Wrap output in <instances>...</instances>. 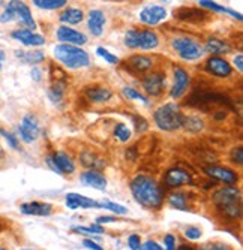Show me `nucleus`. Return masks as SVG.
Listing matches in <instances>:
<instances>
[{
    "instance_id": "nucleus-1",
    "label": "nucleus",
    "mask_w": 243,
    "mask_h": 250,
    "mask_svg": "<svg viewBox=\"0 0 243 250\" xmlns=\"http://www.w3.org/2000/svg\"><path fill=\"white\" fill-rule=\"evenodd\" d=\"M131 192L146 210H159L164 204V188L150 175H137L131 181Z\"/></svg>"
},
{
    "instance_id": "nucleus-2",
    "label": "nucleus",
    "mask_w": 243,
    "mask_h": 250,
    "mask_svg": "<svg viewBox=\"0 0 243 250\" xmlns=\"http://www.w3.org/2000/svg\"><path fill=\"white\" fill-rule=\"evenodd\" d=\"M53 56L68 69H83L90 64V57L83 48L74 45L59 43L53 50Z\"/></svg>"
},
{
    "instance_id": "nucleus-3",
    "label": "nucleus",
    "mask_w": 243,
    "mask_h": 250,
    "mask_svg": "<svg viewBox=\"0 0 243 250\" xmlns=\"http://www.w3.org/2000/svg\"><path fill=\"white\" fill-rule=\"evenodd\" d=\"M185 116L177 104H165L159 106L153 114L155 125H156L161 130L165 132H174L183 126Z\"/></svg>"
},
{
    "instance_id": "nucleus-4",
    "label": "nucleus",
    "mask_w": 243,
    "mask_h": 250,
    "mask_svg": "<svg viewBox=\"0 0 243 250\" xmlns=\"http://www.w3.org/2000/svg\"><path fill=\"white\" fill-rule=\"evenodd\" d=\"M125 45L131 50L150 51L159 45V38L153 30H149V29H144V30L129 29L125 33Z\"/></svg>"
},
{
    "instance_id": "nucleus-5",
    "label": "nucleus",
    "mask_w": 243,
    "mask_h": 250,
    "mask_svg": "<svg viewBox=\"0 0 243 250\" xmlns=\"http://www.w3.org/2000/svg\"><path fill=\"white\" fill-rule=\"evenodd\" d=\"M171 47L182 60H186V62L198 60L204 54V50L200 43L191 38H185V36L174 38L171 41Z\"/></svg>"
},
{
    "instance_id": "nucleus-6",
    "label": "nucleus",
    "mask_w": 243,
    "mask_h": 250,
    "mask_svg": "<svg viewBox=\"0 0 243 250\" xmlns=\"http://www.w3.org/2000/svg\"><path fill=\"white\" fill-rule=\"evenodd\" d=\"M192 106H197L200 109L209 111L212 106L216 105H230V98H227L225 95L221 93H215V92H195L192 93V96L189 98V101L186 102Z\"/></svg>"
},
{
    "instance_id": "nucleus-7",
    "label": "nucleus",
    "mask_w": 243,
    "mask_h": 250,
    "mask_svg": "<svg viewBox=\"0 0 243 250\" xmlns=\"http://www.w3.org/2000/svg\"><path fill=\"white\" fill-rule=\"evenodd\" d=\"M17 130H18V138L23 143H26V144L35 143L41 135V126H39L38 117L35 114H32V112H29V114H26L23 119H21Z\"/></svg>"
},
{
    "instance_id": "nucleus-8",
    "label": "nucleus",
    "mask_w": 243,
    "mask_h": 250,
    "mask_svg": "<svg viewBox=\"0 0 243 250\" xmlns=\"http://www.w3.org/2000/svg\"><path fill=\"white\" fill-rule=\"evenodd\" d=\"M240 199H242L240 190L237 186H222V188H218L212 193V202H213L216 211L231 206V204L240 202Z\"/></svg>"
},
{
    "instance_id": "nucleus-9",
    "label": "nucleus",
    "mask_w": 243,
    "mask_h": 250,
    "mask_svg": "<svg viewBox=\"0 0 243 250\" xmlns=\"http://www.w3.org/2000/svg\"><path fill=\"white\" fill-rule=\"evenodd\" d=\"M8 5L12 8V11L15 14V20L23 26V29L33 32L38 27L29 5H26L24 2H20V0H11V2H8Z\"/></svg>"
},
{
    "instance_id": "nucleus-10",
    "label": "nucleus",
    "mask_w": 243,
    "mask_h": 250,
    "mask_svg": "<svg viewBox=\"0 0 243 250\" xmlns=\"http://www.w3.org/2000/svg\"><path fill=\"white\" fill-rule=\"evenodd\" d=\"M204 69L207 74L216 78H228L233 74V66L224 57L219 56H210L204 63Z\"/></svg>"
},
{
    "instance_id": "nucleus-11",
    "label": "nucleus",
    "mask_w": 243,
    "mask_h": 250,
    "mask_svg": "<svg viewBox=\"0 0 243 250\" xmlns=\"http://www.w3.org/2000/svg\"><path fill=\"white\" fill-rule=\"evenodd\" d=\"M141 84H143L144 92L149 96L156 98L164 92V88H165V74L164 72H150L143 77Z\"/></svg>"
},
{
    "instance_id": "nucleus-12",
    "label": "nucleus",
    "mask_w": 243,
    "mask_h": 250,
    "mask_svg": "<svg viewBox=\"0 0 243 250\" xmlns=\"http://www.w3.org/2000/svg\"><path fill=\"white\" fill-rule=\"evenodd\" d=\"M164 185L170 189H177L182 186H191L194 185V180L189 172L180 168H170L165 172L164 177Z\"/></svg>"
},
{
    "instance_id": "nucleus-13",
    "label": "nucleus",
    "mask_w": 243,
    "mask_h": 250,
    "mask_svg": "<svg viewBox=\"0 0 243 250\" xmlns=\"http://www.w3.org/2000/svg\"><path fill=\"white\" fill-rule=\"evenodd\" d=\"M204 172H206V175L212 177L216 181H221V183H224L225 186H236L239 181L237 172H234L233 169H230L227 167H216V165L206 167Z\"/></svg>"
},
{
    "instance_id": "nucleus-14",
    "label": "nucleus",
    "mask_w": 243,
    "mask_h": 250,
    "mask_svg": "<svg viewBox=\"0 0 243 250\" xmlns=\"http://www.w3.org/2000/svg\"><path fill=\"white\" fill-rule=\"evenodd\" d=\"M189 84H191V77H189L188 71L180 66L174 67V84L170 92V96L173 99H180L188 92Z\"/></svg>"
},
{
    "instance_id": "nucleus-15",
    "label": "nucleus",
    "mask_w": 243,
    "mask_h": 250,
    "mask_svg": "<svg viewBox=\"0 0 243 250\" xmlns=\"http://www.w3.org/2000/svg\"><path fill=\"white\" fill-rule=\"evenodd\" d=\"M11 38L18 41L21 45H24V47H29V48L42 47V45H45V38H44L42 35H39V33L27 30V29H15V30H12Z\"/></svg>"
},
{
    "instance_id": "nucleus-16",
    "label": "nucleus",
    "mask_w": 243,
    "mask_h": 250,
    "mask_svg": "<svg viewBox=\"0 0 243 250\" xmlns=\"http://www.w3.org/2000/svg\"><path fill=\"white\" fill-rule=\"evenodd\" d=\"M57 39L60 41V43L65 45H74V47H81V45L87 43V36L75 29L66 27V26H60L57 29Z\"/></svg>"
},
{
    "instance_id": "nucleus-17",
    "label": "nucleus",
    "mask_w": 243,
    "mask_h": 250,
    "mask_svg": "<svg viewBox=\"0 0 243 250\" xmlns=\"http://www.w3.org/2000/svg\"><path fill=\"white\" fill-rule=\"evenodd\" d=\"M165 18H167V9L164 6H159V5L146 6L140 12V21L147 26H156Z\"/></svg>"
},
{
    "instance_id": "nucleus-18",
    "label": "nucleus",
    "mask_w": 243,
    "mask_h": 250,
    "mask_svg": "<svg viewBox=\"0 0 243 250\" xmlns=\"http://www.w3.org/2000/svg\"><path fill=\"white\" fill-rule=\"evenodd\" d=\"M65 204L66 207H68L69 210H86V208H99V204L98 201L92 199V198H87V196H83L80 193H68L65 198Z\"/></svg>"
},
{
    "instance_id": "nucleus-19",
    "label": "nucleus",
    "mask_w": 243,
    "mask_h": 250,
    "mask_svg": "<svg viewBox=\"0 0 243 250\" xmlns=\"http://www.w3.org/2000/svg\"><path fill=\"white\" fill-rule=\"evenodd\" d=\"M20 211L26 216H41L45 217L53 213V206L48 202H39V201H32V202H24L20 206Z\"/></svg>"
},
{
    "instance_id": "nucleus-20",
    "label": "nucleus",
    "mask_w": 243,
    "mask_h": 250,
    "mask_svg": "<svg viewBox=\"0 0 243 250\" xmlns=\"http://www.w3.org/2000/svg\"><path fill=\"white\" fill-rule=\"evenodd\" d=\"M126 69H129L131 72L134 74H146L149 71H152L153 67V60L147 56H143V54H135L129 57L126 62Z\"/></svg>"
},
{
    "instance_id": "nucleus-21",
    "label": "nucleus",
    "mask_w": 243,
    "mask_h": 250,
    "mask_svg": "<svg viewBox=\"0 0 243 250\" xmlns=\"http://www.w3.org/2000/svg\"><path fill=\"white\" fill-rule=\"evenodd\" d=\"M174 18H177L180 21H188V22H201L207 20V12L200 8L182 6L174 11Z\"/></svg>"
},
{
    "instance_id": "nucleus-22",
    "label": "nucleus",
    "mask_w": 243,
    "mask_h": 250,
    "mask_svg": "<svg viewBox=\"0 0 243 250\" xmlns=\"http://www.w3.org/2000/svg\"><path fill=\"white\" fill-rule=\"evenodd\" d=\"M80 181L84 186L93 188L96 190H105L107 188V178L95 169H87L80 175Z\"/></svg>"
},
{
    "instance_id": "nucleus-23",
    "label": "nucleus",
    "mask_w": 243,
    "mask_h": 250,
    "mask_svg": "<svg viewBox=\"0 0 243 250\" xmlns=\"http://www.w3.org/2000/svg\"><path fill=\"white\" fill-rule=\"evenodd\" d=\"M86 98L92 104H104L113 98V92L105 85H92L84 90Z\"/></svg>"
},
{
    "instance_id": "nucleus-24",
    "label": "nucleus",
    "mask_w": 243,
    "mask_h": 250,
    "mask_svg": "<svg viewBox=\"0 0 243 250\" xmlns=\"http://www.w3.org/2000/svg\"><path fill=\"white\" fill-rule=\"evenodd\" d=\"M105 26V15L101 9H92L87 17V27L92 36H101L104 33Z\"/></svg>"
},
{
    "instance_id": "nucleus-25",
    "label": "nucleus",
    "mask_w": 243,
    "mask_h": 250,
    "mask_svg": "<svg viewBox=\"0 0 243 250\" xmlns=\"http://www.w3.org/2000/svg\"><path fill=\"white\" fill-rule=\"evenodd\" d=\"M204 51H207L209 54L212 56H219L221 54H228L231 51V47H230V43L227 41H222V39H219V38H209L206 45H204Z\"/></svg>"
},
{
    "instance_id": "nucleus-26",
    "label": "nucleus",
    "mask_w": 243,
    "mask_h": 250,
    "mask_svg": "<svg viewBox=\"0 0 243 250\" xmlns=\"http://www.w3.org/2000/svg\"><path fill=\"white\" fill-rule=\"evenodd\" d=\"M51 156H53V161L56 162V165H57V168L60 169L62 174H72V172H75V164H74L72 157L68 153L56 151Z\"/></svg>"
},
{
    "instance_id": "nucleus-27",
    "label": "nucleus",
    "mask_w": 243,
    "mask_h": 250,
    "mask_svg": "<svg viewBox=\"0 0 243 250\" xmlns=\"http://www.w3.org/2000/svg\"><path fill=\"white\" fill-rule=\"evenodd\" d=\"M14 56L26 64H39L45 60V54L41 50H30V51H24V50H15Z\"/></svg>"
},
{
    "instance_id": "nucleus-28",
    "label": "nucleus",
    "mask_w": 243,
    "mask_h": 250,
    "mask_svg": "<svg viewBox=\"0 0 243 250\" xmlns=\"http://www.w3.org/2000/svg\"><path fill=\"white\" fill-rule=\"evenodd\" d=\"M59 20L66 27L75 26V24H80V22L84 20V12L78 8H68L59 15Z\"/></svg>"
},
{
    "instance_id": "nucleus-29",
    "label": "nucleus",
    "mask_w": 243,
    "mask_h": 250,
    "mask_svg": "<svg viewBox=\"0 0 243 250\" xmlns=\"http://www.w3.org/2000/svg\"><path fill=\"white\" fill-rule=\"evenodd\" d=\"M167 201L170 204V207H173L176 210H182V211L189 210V198H188V193H185V192H180V190L171 192L167 196Z\"/></svg>"
},
{
    "instance_id": "nucleus-30",
    "label": "nucleus",
    "mask_w": 243,
    "mask_h": 250,
    "mask_svg": "<svg viewBox=\"0 0 243 250\" xmlns=\"http://www.w3.org/2000/svg\"><path fill=\"white\" fill-rule=\"evenodd\" d=\"M218 214H219L221 219L225 220V222H236L242 216V204L240 202L231 204V206H228V207L218 210Z\"/></svg>"
},
{
    "instance_id": "nucleus-31",
    "label": "nucleus",
    "mask_w": 243,
    "mask_h": 250,
    "mask_svg": "<svg viewBox=\"0 0 243 250\" xmlns=\"http://www.w3.org/2000/svg\"><path fill=\"white\" fill-rule=\"evenodd\" d=\"M80 161H81V165L86 167V168H90V169H95V171H99V168L105 167V162H102L101 159L90 153V151H84L81 156H80Z\"/></svg>"
},
{
    "instance_id": "nucleus-32",
    "label": "nucleus",
    "mask_w": 243,
    "mask_h": 250,
    "mask_svg": "<svg viewBox=\"0 0 243 250\" xmlns=\"http://www.w3.org/2000/svg\"><path fill=\"white\" fill-rule=\"evenodd\" d=\"M65 88L66 83L65 81H54L51 87L48 88V98L53 104H60L63 96H65Z\"/></svg>"
},
{
    "instance_id": "nucleus-33",
    "label": "nucleus",
    "mask_w": 243,
    "mask_h": 250,
    "mask_svg": "<svg viewBox=\"0 0 243 250\" xmlns=\"http://www.w3.org/2000/svg\"><path fill=\"white\" fill-rule=\"evenodd\" d=\"M32 3L36 8H39V9H47V11L60 9L65 5H68V2H66V0H33Z\"/></svg>"
},
{
    "instance_id": "nucleus-34",
    "label": "nucleus",
    "mask_w": 243,
    "mask_h": 250,
    "mask_svg": "<svg viewBox=\"0 0 243 250\" xmlns=\"http://www.w3.org/2000/svg\"><path fill=\"white\" fill-rule=\"evenodd\" d=\"M72 232L80 234V235H89L93 240L95 235H99V234L104 232V228H102L101 225H96V223L92 225V226H74Z\"/></svg>"
},
{
    "instance_id": "nucleus-35",
    "label": "nucleus",
    "mask_w": 243,
    "mask_h": 250,
    "mask_svg": "<svg viewBox=\"0 0 243 250\" xmlns=\"http://www.w3.org/2000/svg\"><path fill=\"white\" fill-rule=\"evenodd\" d=\"M113 133H114V136L116 138L120 141V143H128L129 140H131V130H129V127L125 125V123H117L116 126H114V130H113Z\"/></svg>"
},
{
    "instance_id": "nucleus-36",
    "label": "nucleus",
    "mask_w": 243,
    "mask_h": 250,
    "mask_svg": "<svg viewBox=\"0 0 243 250\" xmlns=\"http://www.w3.org/2000/svg\"><path fill=\"white\" fill-rule=\"evenodd\" d=\"M99 204V208H107L110 211H113L116 214H126L128 213V208H125L120 204H116V202H111L108 199H102V201H98Z\"/></svg>"
},
{
    "instance_id": "nucleus-37",
    "label": "nucleus",
    "mask_w": 243,
    "mask_h": 250,
    "mask_svg": "<svg viewBox=\"0 0 243 250\" xmlns=\"http://www.w3.org/2000/svg\"><path fill=\"white\" fill-rule=\"evenodd\" d=\"M0 136L6 141L8 147L12 148V150H20V140L18 136H15L12 132H8L6 129H2L0 127Z\"/></svg>"
},
{
    "instance_id": "nucleus-38",
    "label": "nucleus",
    "mask_w": 243,
    "mask_h": 250,
    "mask_svg": "<svg viewBox=\"0 0 243 250\" xmlns=\"http://www.w3.org/2000/svg\"><path fill=\"white\" fill-rule=\"evenodd\" d=\"M122 93H123V96H125L128 101H140V102H143V104H149L147 98H146L144 95H141L140 92H137L135 88H132V87H123Z\"/></svg>"
},
{
    "instance_id": "nucleus-39",
    "label": "nucleus",
    "mask_w": 243,
    "mask_h": 250,
    "mask_svg": "<svg viewBox=\"0 0 243 250\" xmlns=\"http://www.w3.org/2000/svg\"><path fill=\"white\" fill-rule=\"evenodd\" d=\"M182 127H186L191 132H200L204 127V123H203V120H200L198 117H185Z\"/></svg>"
},
{
    "instance_id": "nucleus-40",
    "label": "nucleus",
    "mask_w": 243,
    "mask_h": 250,
    "mask_svg": "<svg viewBox=\"0 0 243 250\" xmlns=\"http://www.w3.org/2000/svg\"><path fill=\"white\" fill-rule=\"evenodd\" d=\"M96 54H98L99 57H102L105 62H108L110 64H119V63H120V60H119L117 56H114L113 53H110V51L105 50L104 47H98V48H96Z\"/></svg>"
},
{
    "instance_id": "nucleus-41",
    "label": "nucleus",
    "mask_w": 243,
    "mask_h": 250,
    "mask_svg": "<svg viewBox=\"0 0 243 250\" xmlns=\"http://www.w3.org/2000/svg\"><path fill=\"white\" fill-rule=\"evenodd\" d=\"M198 250H233V247L227 243L212 241V243H204Z\"/></svg>"
},
{
    "instance_id": "nucleus-42",
    "label": "nucleus",
    "mask_w": 243,
    "mask_h": 250,
    "mask_svg": "<svg viewBox=\"0 0 243 250\" xmlns=\"http://www.w3.org/2000/svg\"><path fill=\"white\" fill-rule=\"evenodd\" d=\"M12 21H15V14L9 5H5L2 14H0V22H2V24H8V22H12Z\"/></svg>"
},
{
    "instance_id": "nucleus-43",
    "label": "nucleus",
    "mask_w": 243,
    "mask_h": 250,
    "mask_svg": "<svg viewBox=\"0 0 243 250\" xmlns=\"http://www.w3.org/2000/svg\"><path fill=\"white\" fill-rule=\"evenodd\" d=\"M198 5H200L201 8H206V9H212L215 12H227V8L218 5L216 2H209V0H200Z\"/></svg>"
},
{
    "instance_id": "nucleus-44",
    "label": "nucleus",
    "mask_w": 243,
    "mask_h": 250,
    "mask_svg": "<svg viewBox=\"0 0 243 250\" xmlns=\"http://www.w3.org/2000/svg\"><path fill=\"white\" fill-rule=\"evenodd\" d=\"M183 235L188 238V240H198V238H201L203 232L200 228H197V226H188V228L185 229Z\"/></svg>"
},
{
    "instance_id": "nucleus-45",
    "label": "nucleus",
    "mask_w": 243,
    "mask_h": 250,
    "mask_svg": "<svg viewBox=\"0 0 243 250\" xmlns=\"http://www.w3.org/2000/svg\"><path fill=\"white\" fill-rule=\"evenodd\" d=\"M132 122H134V127H135V130H137L138 133L146 132L147 127H149L147 122H146L141 116H132Z\"/></svg>"
},
{
    "instance_id": "nucleus-46",
    "label": "nucleus",
    "mask_w": 243,
    "mask_h": 250,
    "mask_svg": "<svg viewBox=\"0 0 243 250\" xmlns=\"http://www.w3.org/2000/svg\"><path fill=\"white\" fill-rule=\"evenodd\" d=\"M230 157L231 161L237 165H242L243 164V148L242 147H234L230 153Z\"/></svg>"
},
{
    "instance_id": "nucleus-47",
    "label": "nucleus",
    "mask_w": 243,
    "mask_h": 250,
    "mask_svg": "<svg viewBox=\"0 0 243 250\" xmlns=\"http://www.w3.org/2000/svg\"><path fill=\"white\" fill-rule=\"evenodd\" d=\"M128 246L131 250H140L141 249V238L137 234H132L128 237Z\"/></svg>"
},
{
    "instance_id": "nucleus-48",
    "label": "nucleus",
    "mask_w": 243,
    "mask_h": 250,
    "mask_svg": "<svg viewBox=\"0 0 243 250\" xmlns=\"http://www.w3.org/2000/svg\"><path fill=\"white\" fill-rule=\"evenodd\" d=\"M164 250H176V237L173 234H167L164 237Z\"/></svg>"
},
{
    "instance_id": "nucleus-49",
    "label": "nucleus",
    "mask_w": 243,
    "mask_h": 250,
    "mask_svg": "<svg viewBox=\"0 0 243 250\" xmlns=\"http://www.w3.org/2000/svg\"><path fill=\"white\" fill-rule=\"evenodd\" d=\"M140 250H164L161 244H158L153 240H147L146 243H141V249Z\"/></svg>"
},
{
    "instance_id": "nucleus-50",
    "label": "nucleus",
    "mask_w": 243,
    "mask_h": 250,
    "mask_svg": "<svg viewBox=\"0 0 243 250\" xmlns=\"http://www.w3.org/2000/svg\"><path fill=\"white\" fill-rule=\"evenodd\" d=\"M83 246L86 247V249H89V250H104L102 249V246H99L95 240H92V238H86L84 241H83Z\"/></svg>"
},
{
    "instance_id": "nucleus-51",
    "label": "nucleus",
    "mask_w": 243,
    "mask_h": 250,
    "mask_svg": "<svg viewBox=\"0 0 243 250\" xmlns=\"http://www.w3.org/2000/svg\"><path fill=\"white\" fill-rule=\"evenodd\" d=\"M30 77H32V80H33V81H36V83H39V81L42 80V72H41V69H39L38 66H33V67H32Z\"/></svg>"
},
{
    "instance_id": "nucleus-52",
    "label": "nucleus",
    "mask_w": 243,
    "mask_h": 250,
    "mask_svg": "<svg viewBox=\"0 0 243 250\" xmlns=\"http://www.w3.org/2000/svg\"><path fill=\"white\" fill-rule=\"evenodd\" d=\"M45 164H47V167H48L51 171H54V172H57V174H62V172H60V169L57 168L56 162L53 161V156H47V157H45Z\"/></svg>"
},
{
    "instance_id": "nucleus-53",
    "label": "nucleus",
    "mask_w": 243,
    "mask_h": 250,
    "mask_svg": "<svg viewBox=\"0 0 243 250\" xmlns=\"http://www.w3.org/2000/svg\"><path fill=\"white\" fill-rule=\"evenodd\" d=\"M117 219L116 217H111V216H99L98 219H96V225H105V223H113V222H116Z\"/></svg>"
},
{
    "instance_id": "nucleus-54",
    "label": "nucleus",
    "mask_w": 243,
    "mask_h": 250,
    "mask_svg": "<svg viewBox=\"0 0 243 250\" xmlns=\"http://www.w3.org/2000/svg\"><path fill=\"white\" fill-rule=\"evenodd\" d=\"M233 63H234V66L237 67V71H239V72H242V71H243V54H237V56H234Z\"/></svg>"
},
{
    "instance_id": "nucleus-55",
    "label": "nucleus",
    "mask_w": 243,
    "mask_h": 250,
    "mask_svg": "<svg viewBox=\"0 0 243 250\" xmlns=\"http://www.w3.org/2000/svg\"><path fill=\"white\" fill-rule=\"evenodd\" d=\"M176 250H198V249H195V247L191 246V244H180Z\"/></svg>"
},
{
    "instance_id": "nucleus-56",
    "label": "nucleus",
    "mask_w": 243,
    "mask_h": 250,
    "mask_svg": "<svg viewBox=\"0 0 243 250\" xmlns=\"http://www.w3.org/2000/svg\"><path fill=\"white\" fill-rule=\"evenodd\" d=\"M5 59H6V54H5V51L2 50V48H0V62H5Z\"/></svg>"
},
{
    "instance_id": "nucleus-57",
    "label": "nucleus",
    "mask_w": 243,
    "mask_h": 250,
    "mask_svg": "<svg viewBox=\"0 0 243 250\" xmlns=\"http://www.w3.org/2000/svg\"><path fill=\"white\" fill-rule=\"evenodd\" d=\"M5 157V151H3V148H2V146H0V161Z\"/></svg>"
},
{
    "instance_id": "nucleus-58",
    "label": "nucleus",
    "mask_w": 243,
    "mask_h": 250,
    "mask_svg": "<svg viewBox=\"0 0 243 250\" xmlns=\"http://www.w3.org/2000/svg\"><path fill=\"white\" fill-rule=\"evenodd\" d=\"M2 67H3V63H2V62H0V71H2Z\"/></svg>"
},
{
    "instance_id": "nucleus-59",
    "label": "nucleus",
    "mask_w": 243,
    "mask_h": 250,
    "mask_svg": "<svg viewBox=\"0 0 243 250\" xmlns=\"http://www.w3.org/2000/svg\"><path fill=\"white\" fill-rule=\"evenodd\" d=\"M0 250H8V249H5V247H0Z\"/></svg>"
},
{
    "instance_id": "nucleus-60",
    "label": "nucleus",
    "mask_w": 243,
    "mask_h": 250,
    "mask_svg": "<svg viewBox=\"0 0 243 250\" xmlns=\"http://www.w3.org/2000/svg\"><path fill=\"white\" fill-rule=\"evenodd\" d=\"M20 250H32V249H20Z\"/></svg>"
},
{
    "instance_id": "nucleus-61",
    "label": "nucleus",
    "mask_w": 243,
    "mask_h": 250,
    "mask_svg": "<svg viewBox=\"0 0 243 250\" xmlns=\"http://www.w3.org/2000/svg\"><path fill=\"white\" fill-rule=\"evenodd\" d=\"M3 5V2H2V0H0V6H2Z\"/></svg>"
}]
</instances>
